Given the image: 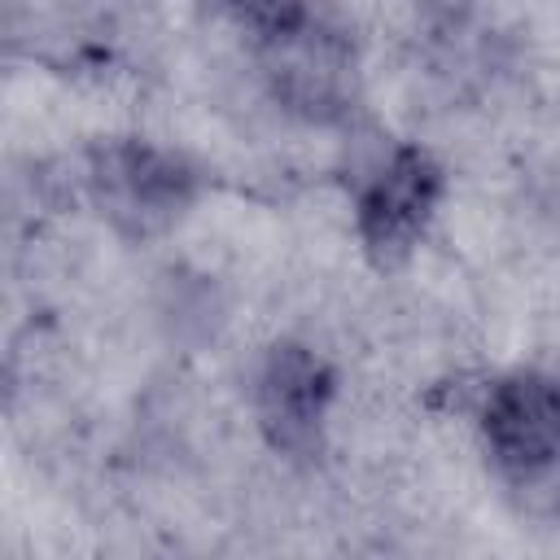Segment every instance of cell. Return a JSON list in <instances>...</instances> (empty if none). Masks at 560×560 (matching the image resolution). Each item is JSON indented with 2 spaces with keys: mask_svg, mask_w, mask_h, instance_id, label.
<instances>
[{
  "mask_svg": "<svg viewBox=\"0 0 560 560\" xmlns=\"http://www.w3.org/2000/svg\"><path fill=\"white\" fill-rule=\"evenodd\" d=\"M446 192V171L424 144L398 140L354 192V232L372 262H402L429 232Z\"/></svg>",
  "mask_w": 560,
  "mask_h": 560,
  "instance_id": "obj_3",
  "label": "cell"
},
{
  "mask_svg": "<svg viewBox=\"0 0 560 560\" xmlns=\"http://www.w3.org/2000/svg\"><path fill=\"white\" fill-rule=\"evenodd\" d=\"M337 376L324 354L302 341H276L254 372V420L271 451L306 459L324 442Z\"/></svg>",
  "mask_w": 560,
  "mask_h": 560,
  "instance_id": "obj_4",
  "label": "cell"
},
{
  "mask_svg": "<svg viewBox=\"0 0 560 560\" xmlns=\"http://www.w3.org/2000/svg\"><path fill=\"white\" fill-rule=\"evenodd\" d=\"M197 192L201 175L153 140L114 136L88 153V197L101 219L131 241L175 228L192 210Z\"/></svg>",
  "mask_w": 560,
  "mask_h": 560,
  "instance_id": "obj_2",
  "label": "cell"
},
{
  "mask_svg": "<svg viewBox=\"0 0 560 560\" xmlns=\"http://www.w3.org/2000/svg\"><path fill=\"white\" fill-rule=\"evenodd\" d=\"M481 451L494 477L529 508L560 512V376L521 368L490 381L477 411Z\"/></svg>",
  "mask_w": 560,
  "mask_h": 560,
  "instance_id": "obj_1",
  "label": "cell"
},
{
  "mask_svg": "<svg viewBox=\"0 0 560 560\" xmlns=\"http://www.w3.org/2000/svg\"><path fill=\"white\" fill-rule=\"evenodd\" d=\"M271 48V79H276V96L306 114V118H337L346 109L350 96V57L346 48L319 31L315 22L289 39L267 44Z\"/></svg>",
  "mask_w": 560,
  "mask_h": 560,
  "instance_id": "obj_5",
  "label": "cell"
},
{
  "mask_svg": "<svg viewBox=\"0 0 560 560\" xmlns=\"http://www.w3.org/2000/svg\"><path fill=\"white\" fill-rule=\"evenodd\" d=\"M232 22L254 31L262 44L289 39L311 26V4L306 0H214Z\"/></svg>",
  "mask_w": 560,
  "mask_h": 560,
  "instance_id": "obj_6",
  "label": "cell"
}]
</instances>
